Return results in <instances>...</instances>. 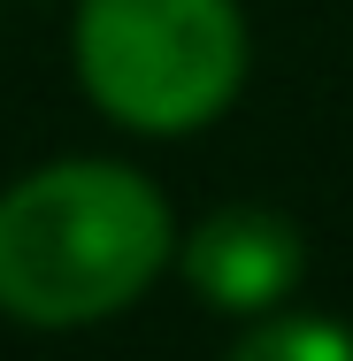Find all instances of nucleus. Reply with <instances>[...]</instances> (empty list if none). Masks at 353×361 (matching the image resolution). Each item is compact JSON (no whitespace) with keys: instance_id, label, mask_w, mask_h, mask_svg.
I'll list each match as a JSON object with an SVG mask.
<instances>
[{"instance_id":"nucleus-3","label":"nucleus","mask_w":353,"mask_h":361,"mask_svg":"<svg viewBox=\"0 0 353 361\" xmlns=\"http://www.w3.org/2000/svg\"><path fill=\"white\" fill-rule=\"evenodd\" d=\"M299 269H307V238L277 208H215L192 231V246H185L192 292L215 300V307H238V315L277 307L284 292L299 285Z\"/></svg>"},{"instance_id":"nucleus-2","label":"nucleus","mask_w":353,"mask_h":361,"mask_svg":"<svg viewBox=\"0 0 353 361\" xmlns=\"http://www.w3.org/2000/svg\"><path fill=\"white\" fill-rule=\"evenodd\" d=\"M77 77L131 131H200L246 85V23L230 0H85Z\"/></svg>"},{"instance_id":"nucleus-4","label":"nucleus","mask_w":353,"mask_h":361,"mask_svg":"<svg viewBox=\"0 0 353 361\" xmlns=\"http://www.w3.org/2000/svg\"><path fill=\"white\" fill-rule=\"evenodd\" d=\"M230 361H353V331L330 315H284V323H261L254 338H238Z\"/></svg>"},{"instance_id":"nucleus-1","label":"nucleus","mask_w":353,"mask_h":361,"mask_svg":"<svg viewBox=\"0 0 353 361\" xmlns=\"http://www.w3.org/2000/svg\"><path fill=\"white\" fill-rule=\"evenodd\" d=\"M169 200L123 161H54L0 192V307L16 323H100L169 262Z\"/></svg>"}]
</instances>
